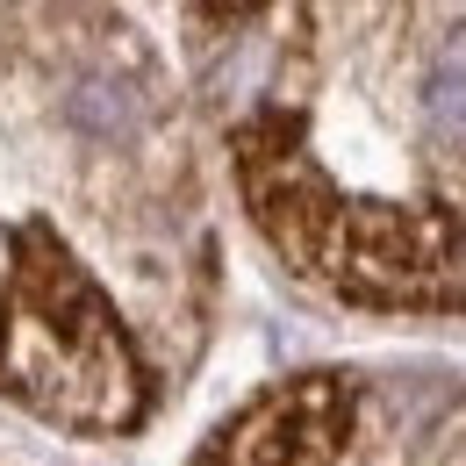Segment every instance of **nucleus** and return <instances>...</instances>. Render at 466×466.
<instances>
[{
	"instance_id": "obj_1",
	"label": "nucleus",
	"mask_w": 466,
	"mask_h": 466,
	"mask_svg": "<svg viewBox=\"0 0 466 466\" xmlns=\"http://www.w3.org/2000/svg\"><path fill=\"white\" fill-rule=\"evenodd\" d=\"M237 173L258 230L288 251L294 273L345 301H466V230L438 208L351 201L301 151V122L266 116L237 137Z\"/></svg>"
},
{
	"instance_id": "obj_6",
	"label": "nucleus",
	"mask_w": 466,
	"mask_h": 466,
	"mask_svg": "<svg viewBox=\"0 0 466 466\" xmlns=\"http://www.w3.org/2000/svg\"><path fill=\"white\" fill-rule=\"evenodd\" d=\"M194 7H208V15H244V7H258V0H194Z\"/></svg>"
},
{
	"instance_id": "obj_5",
	"label": "nucleus",
	"mask_w": 466,
	"mask_h": 466,
	"mask_svg": "<svg viewBox=\"0 0 466 466\" xmlns=\"http://www.w3.org/2000/svg\"><path fill=\"white\" fill-rule=\"evenodd\" d=\"M423 108H431V122H438V129L466 137V51H452V58H438V65H431Z\"/></svg>"
},
{
	"instance_id": "obj_3",
	"label": "nucleus",
	"mask_w": 466,
	"mask_h": 466,
	"mask_svg": "<svg viewBox=\"0 0 466 466\" xmlns=\"http://www.w3.org/2000/svg\"><path fill=\"white\" fill-rule=\"evenodd\" d=\"M345 423H351L345 373H316V380H294L258 409H244L201 466H338Z\"/></svg>"
},
{
	"instance_id": "obj_4",
	"label": "nucleus",
	"mask_w": 466,
	"mask_h": 466,
	"mask_svg": "<svg viewBox=\"0 0 466 466\" xmlns=\"http://www.w3.org/2000/svg\"><path fill=\"white\" fill-rule=\"evenodd\" d=\"M72 116H79V129H94V137H122L129 116H137V101H129L122 79H86V86L72 94Z\"/></svg>"
},
{
	"instance_id": "obj_2",
	"label": "nucleus",
	"mask_w": 466,
	"mask_h": 466,
	"mask_svg": "<svg viewBox=\"0 0 466 466\" xmlns=\"http://www.w3.org/2000/svg\"><path fill=\"white\" fill-rule=\"evenodd\" d=\"M0 395L65 431H129L144 416V366L116 309L65 258L44 223L15 230V280L0 316Z\"/></svg>"
}]
</instances>
